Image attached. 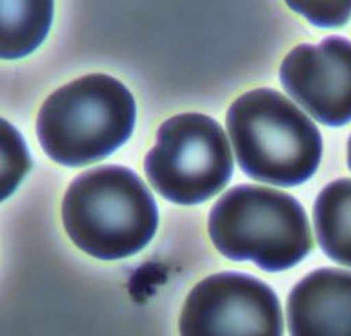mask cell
<instances>
[{
    "mask_svg": "<svg viewBox=\"0 0 351 336\" xmlns=\"http://www.w3.org/2000/svg\"><path fill=\"white\" fill-rule=\"evenodd\" d=\"M62 220L82 251L111 261L134 255L152 241L158 211L138 176L122 165H102L69 185Z\"/></svg>",
    "mask_w": 351,
    "mask_h": 336,
    "instance_id": "cell-1",
    "label": "cell"
},
{
    "mask_svg": "<svg viewBox=\"0 0 351 336\" xmlns=\"http://www.w3.org/2000/svg\"><path fill=\"white\" fill-rule=\"evenodd\" d=\"M227 129L237 161L251 178L297 187L318 170L324 149L319 129L273 88L238 97L227 112Z\"/></svg>",
    "mask_w": 351,
    "mask_h": 336,
    "instance_id": "cell-2",
    "label": "cell"
},
{
    "mask_svg": "<svg viewBox=\"0 0 351 336\" xmlns=\"http://www.w3.org/2000/svg\"><path fill=\"white\" fill-rule=\"evenodd\" d=\"M134 123L136 103L128 87L108 75L93 73L45 99L37 136L53 161L79 167L117 152L130 138Z\"/></svg>",
    "mask_w": 351,
    "mask_h": 336,
    "instance_id": "cell-3",
    "label": "cell"
},
{
    "mask_svg": "<svg viewBox=\"0 0 351 336\" xmlns=\"http://www.w3.org/2000/svg\"><path fill=\"white\" fill-rule=\"evenodd\" d=\"M215 247L232 261H252L267 272L286 271L312 250V232L300 202L282 191L239 185L208 217Z\"/></svg>",
    "mask_w": 351,
    "mask_h": 336,
    "instance_id": "cell-4",
    "label": "cell"
},
{
    "mask_svg": "<svg viewBox=\"0 0 351 336\" xmlns=\"http://www.w3.org/2000/svg\"><path fill=\"white\" fill-rule=\"evenodd\" d=\"M145 170L162 197L178 205H197L228 184L232 154L217 121L202 114H181L160 126Z\"/></svg>",
    "mask_w": 351,
    "mask_h": 336,
    "instance_id": "cell-5",
    "label": "cell"
},
{
    "mask_svg": "<svg viewBox=\"0 0 351 336\" xmlns=\"http://www.w3.org/2000/svg\"><path fill=\"white\" fill-rule=\"evenodd\" d=\"M181 336H283L276 293L259 279L235 272L208 276L189 293Z\"/></svg>",
    "mask_w": 351,
    "mask_h": 336,
    "instance_id": "cell-6",
    "label": "cell"
},
{
    "mask_svg": "<svg viewBox=\"0 0 351 336\" xmlns=\"http://www.w3.org/2000/svg\"><path fill=\"white\" fill-rule=\"evenodd\" d=\"M280 80L321 123L351 122V41L329 37L318 44L298 45L280 66Z\"/></svg>",
    "mask_w": 351,
    "mask_h": 336,
    "instance_id": "cell-7",
    "label": "cell"
},
{
    "mask_svg": "<svg viewBox=\"0 0 351 336\" xmlns=\"http://www.w3.org/2000/svg\"><path fill=\"white\" fill-rule=\"evenodd\" d=\"M287 317L291 336H351V272H311L290 293Z\"/></svg>",
    "mask_w": 351,
    "mask_h": 336,
    "instance_id": "cell-8",
    "label": "cell"
},
{
    "mask_svg": "<svg viewBox=\"0 0 351 336\" xmlns=\"http://www.w3.org/2000/svg\"><path fill=\"white\" fill-rule=\"evenodd\" d=\"M313 223L322 251L351 267V180L340 178L324 188L315 202Z\"/></svg>",
    "mask_w": 351,
    "mask_h": 336,
    "instance_id": "cell-9",
    "label": "cell"
},
{
    "mask_svg": "<svg viewBox=\"0 0 351 336\" xmlns=\"http://www.w3.org/2000/svg\"><path fill=\"white\" fill-rule=\"evenodd\" d=\"M53 17V3L44 0H0L3 59H19L45 40Z\"/></svg>",
    "mask_w": 351,
    "mask_h": 336,
    "instance_id": "cell-10",
    "label": "cell"
},
{
    "mask_svg": "<svg viewBox=\"0 0 351 336\" xmlns=\"http://www.w3.org/2000/svg\"><path fill=\"white\" fill-rule=\"evenodd\" d=\"M2 197L5 199L19 185L29 170V156L20 133L2 121Z\"/></svg>",
    "mask_w": 351,
    "mask_h": 336,
    "instance_id": "cell-11",
    "label": "cell"
},
{
    "mask_svg": "<svg viewBox=\"0 0 351 336\" xmlns=\"http://www.w3.org/2000/svg\"><path fill=\"white\" fill-rule=\"evenodd\" d=\"M287 6L304 16L311 24L337 28L351 19V2H287Z\"/></svg>",
    "mask_w": 351,
    "mask_h": 336,
    "instance_id": "cell-12",
    "label": "cell"
},
{
    "mask_svg": "<svg viewBox=\"0 0 351 336\" xmlns=\"http://www.w3.org/2000/svg\"><path fill=\"white\" fill-rule=\"evenodd\" d=\"M347 164L351 170V136L348 139V147H347Z\"/></svg>",
    "mask_w": 351,
    "mask_h": 336,
    "instance_id": "cell-13",
    "label": "cell"
}]
</instances>
